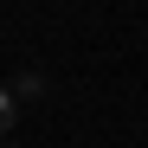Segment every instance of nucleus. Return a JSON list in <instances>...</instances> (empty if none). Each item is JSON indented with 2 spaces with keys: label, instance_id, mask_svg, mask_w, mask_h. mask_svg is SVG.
<instances>
[{
  "label": "nucleus",
  "instance_id": "1",
  "mask_svg": "<svg viewBox=\"0 0 148 148\" xmlns=\"http://www.w3.org/2000/svg\"><path fill=\"white\" fill-rule=\"evenodd\" d=\"M13 122H19V97H13L7 84H0V142L13 135Z\"/></svg>",
  "mask_w": 148,
  "mask_h": 148
},
{
  "label": "nucleus",
  "instance_id": "2",
  "mask_svg": "<svg viewBox=\"0 0 148 148\" xmlns=\"http://www.w3.org/2000/svg\"><path fill=\"white\" fill-rule=\"evenodd\" d=\"M0 148H13V142H0Z\"/></svg>",
  "mask_w": 148,
  "mask_h": 148
}]
</instances>
